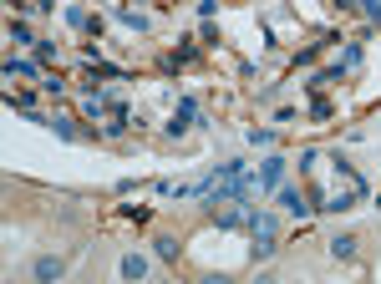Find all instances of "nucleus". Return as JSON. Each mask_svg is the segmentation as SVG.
I'll use <instances>...</instances> for the list:
<instances>
[{
    "mask_svg": "<svg viewBox=\"0 0 381 284\" xmlns=\"http://www.w3.org/2000/svg\"><path fill=\"white\" fill-rule=\"evenodd\" d=\"M117 269H122V279H142V274H147V259H142V254H122Z\"/></svg>",
    "mask_w": 381,
    "mask_h": 284,
    "instance_id": "obj_4",
    "label": "nucleus"
},
{
    "mask_svg": "<svg viewBox=\"0 0 381 284\" xmlns=\"http://www.w3.org/2000/svg\"><path fill=\"white\" fill-rule=\"evenodd\" d=\"M330 259H356V234H335L330 238Z\"/></svg>",
    "mask_w": 381,
    "mask_h": 284,
    "instance_id": "obj_2",
    "label": "nucleus"
},
{
    "mask_svg": "<svg viewBox=\"0 0 381 284\" xmlns=\"http://www.w3.org/2000/svg\"><path fill=\"white\" fill-rule=\"evenodd\" d=\"M158 259H178V244H173V238H158Z\"/></svg>",
    "mask_w": 381,
    "mask_h": 284,
    "instance_id": "obj_8",
    "label": "nucleus"
},
{
    "mask_svg": "<svg viewBox=\"0 0 381 284\" xmlns=\"http://www.w3.org/2000/svg\"><path fill=\"white\" fill-rule=\"evenodd\" d=\"M31 274H36V279H56V274H61V259H56V254H41L36 264H31Z\"/></svg>",
    "mask_w": 381,
    "mask_h": 284,
    "instance_id": "obj_3",
    "label": "nucleus"
},
{
    "mask_svg": "<svg viewBox=\"0 0 381 284\" xmlns=\"http://www.w3.org/2000/svg\"><path fill=\"white\" fill-rule=\"evenodd\" d=\"M280 203H285L290 213H300V218H305V198H300L295 188H280Z\"/></svg>",
    "mask_w": 381,
    "mask_h": 284,
    "instance_id": "obj_6",
    "label": "nucleus"
},
{
    "mask_svg": "<svg viewBox=\"0 0 381 284\" xmlns=\"http://www.w3.org/2000/svg\"><path fill=\"white\" fill-rule=\"evenodd\" d=\"M249 234H254V249H260V254L274 249V218L269 213H249Z\"/></svg>",
    "mask_w": 381,
    "mask_h": 284,
    "instance_id": "obj_1",
    "label": "nucleus"
},
{
    "mask_svg": "<svg viewBox=\"0 0 381 284\" xmlns=\"http://www.w3.org/2000/svg\"><path fill=\"white\" fill-rule=\"evenodd\" d=\"M188 117H194V102H178V112H173V122H168V133H183V127H188Z\"/></svg>",
    "mask_w": 381,
    "mask_h": 284,
    "instance_id": "obj_5",
    "label": "nucleus"
},
{
    "mask_svg": "<svg viewBox=\"0 0 381 284\" xmlns=\"http://www.w3.org/2000/svg\"><path fill=\"white\" fill-rule=\"evenodd\" d=\"M6 72H11V76H36V67H31V61H11Z\"/></svg>",
    "mask_w": 381,
    "mask_h": 284,
    "instance_id": "obj_7",
    "label": "nucleus"
}]
</instances>
